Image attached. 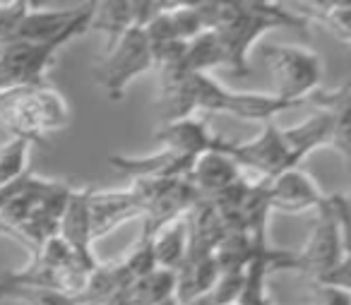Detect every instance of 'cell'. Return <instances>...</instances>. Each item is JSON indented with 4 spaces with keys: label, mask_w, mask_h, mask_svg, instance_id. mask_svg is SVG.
<instances>
[{
    "label": "cell",
    "mask_w": 351,
    "mask_h": 305,
    "mask_svg": "<svg viewBox=\"0 0 351 305\" xmlns=\"http://www.w3.org/2000/svg\"><path fill=\"white\" fill-rule=\"evenodd\" d=\"M339 97V89L335 92H313L306 101H287L274 94L263 92H234L210 77L207 73L197 75H161L159 92V113L161 121H178V118L197 116V111L205 113H229V116L243 118V121L267 123L274 121L277 113L289 108L313 106L317 111L332 108Z\"/></svg>",
    "instance_id": "cell-1"
},
{
    "label": "cell",
    "mask_w": 351,
    "mask_h": 305,
    "mask_svg": "<svg viewBox=\"0 0 351 305\" xmlns=\"http://www.w3.org/2000/svg\"><path fill=\"white\" fill-rule=\"evenodd\" d=\"M349 202L344 195H325L306 245L293 255V269L303 271L315 286L349 289Z\"/></svg>",
    "instance_id": "cell-2"
},
{
    "label": "cell",
    "mask_w": 351,
    "mask_h": 305,
    "mask_svg": "<svg viewBox=\"0 0 351 305\" xmlns=\"http://www.w3.org/2000/svg\"><path fill=\"white\" fill-rule=\"evenodd\" d=\"M269 29H296L301 36H308V22L296 12H289L279 3L263 0H219V17H217L215 34L224 51L226 65L239 77L248 75V51L265 32Z\"/></svg>",
    "instance_id": "cell-3"
},
{
    "label": "cell",
    "mask_w": 351,
    "mask_h": 305,
    "mask_svg": "<svg viewBox=\"0 0 351 305\" xmlns=\"http://www.w3.org/2000/svg\"><path fill=\"white\" fill-rule=\"evenodd\" d=\"M70 123L68 101L51 84H29L0 92V125L29 145H46V132Z\"/></svg>",
    "instance_id": "cell-4"
},
{
    "label": "cell",
    "mask_w": 351,
    "mask_h": 305,
    "mask_svg": "<svg viewBox=\"0 0 351 305\" xmlns=\"http://www.w3.org/2000/svg\"><path fill=\"white\" fill-rule=\"evenodd\" d=\"M152 68L154 65H152V49L147 32L145 27L135 25L123 34V39L108 53L101 56V63L94 70V77L111 101H123L128 84Z\"/></svg>",
    "instance_id": "cell-5"
},
{
    "label": "cell",
    "mask_w": 351,
    "mask_h": 305,
    "mask_svg": "<svg viewBox=\"0 0 351 305\" xmlns=\"http://www.w3.org/2000/svg\"><path fill=\"white\" fill-rule=\"evenodd\" d=\"M265 63L274 77V97L287 101H306L317 92L322 80V60L315 51L298 46H269Z\"/></svg>",
    "instance_id": "cell-6"
},
{
    "label": "cell",
    "mask_w": 351,
    "mask_h": 305,
    "mask_svg": "<svg viewBox=\"0 0 351 305\" xmlns=\"http://www.w3.org/2000/svg\"><path fill=\"white\" fill-rule=\"evenodd\" d=\"M215 151L231 156L239 169L253 171L258 178H274L289 169H298L291 159V151L284 140L282 127L274 121L263 123V132L248 142H229L224 137L217 140Z\"/></svg>",
    "instance_id": "cell-7"
},
{
    "label": "cell",
    "mask_w": 351,
    "mask_h": 305,
    "mask_svg": "<svg viewBox=\"0 0 351 305\" xmlns=\"http://www.w3.org/2000/svg\"><path fill=\"white\" fill-rule=\"evenodd\" d=\"M89 231H92V241L108 236L116 231L121 223L132 221V219H142L145 214V204L137 197L132 188L125 190H94L89 188Z\"/></svg>",
    "instance_id": "cell-8"
},
{
    "label": "cell",
    "mask_w": 351,
    "mask_h": 305,
    "mask_svg": "<svg viewBox=\"0 0 351 305\" xmlns=\"http://www.w3.org/2000/svg\"><path fill=\"white\" fill-rule=\"evenodd\" d=\"M265 180V195H267L269 212H284V214H301V212H315L325 195L320 193L317 183L298 169H289L277 173L274 178Z\"/></svg>",
    "instance_id": "cell-9"
},
{
    "label": "cell",
    "mask_w": 351,
    "mask_h": 305,
    "mask_svg": "<svg viewBox=\"0 0 351 305\" xmlns=\"http://www.w3.org/2000/svg\"><path fill=\"white\" fill-rule=\"evenodd\" d=\"M89 188H75L65 204V212L60 217L58 223V236L63 238V243L70 247V252L75 255L77 265L84 271H92L99 265V260L94 257L92 250V231H89Z\"/></svg>",
    "instance_id": "cell-10"
},
{
    "label": "cell",
    "mask_w": 351,
    "mask_h": 305,
    "mask_svg": "<svg viewBox=\"0 0 351 305\" xmlns=\"http://www.w3.org/2000/svg\"><path fill=\"white\" fill-rule=\"evenodd\" d=\"M217 140H219V135H215L207 121L200 116L161 123V127L154 135V142L161 149L173 151V154L186 156V159H195L202 151H215Z\"/></svg>",
    "instance_id": "cell-11"
},
{
    "label": "cell",
    "mask_w": 351,
    "mask_h": 305,
    "mask_svg": "<svg viewBox=\"0 0 351 305\" xmlns=\"http://www.w3.org/2000/svg\"><path fill=\"white\" fill-rule=\"evenodd\" d=\"M108 164L118 173L128 175L130 180H140V178L171 180V178H186L188 171H191L193 159L178 156L173 151L159 149L154 154H145V156H125V154L108 156Z\"/></svg>",
    "instance_id": "cell-12"
},
{
    "label": "cell",
    "mask_w": 351,
    "mask_h": 305,
    "mask_svg": "<svg viewBox=\"0 0 351 305\" xmlns=\"http://www.w3.org/2000/svg\"><path fill=\"white\" fill-rule=\"evenodd\" d=\"M241 178L243 175H241L236 161L231 156L221 154V151H202L200 156L193 159L191 171L186 175V180L197 190L200 197H212V195L229 188Z\"/></svg>",
    "instance_id": "cell-13"
},
{
    "label": "cell",
    "mask_w": 351,
    "mask_h": 305,
    "mask_svg": "<svg viewBox=\"0 0 351 305\" xmlns=\"http://www.w3.org/2000/svg\"><path fill=\"white\" fill-rule=\"evenodd\" d=\"M188 252L186 257H212L224 238V221L207 199H197L186 214Z\"/></svg>",
    "instance_id": "cell-14"
},
{
    "label": "cell",
    "mask_w": 351,
    "mask_h": 305,
    "mask_svg": "<svg viewBox=\"0 0 351 305\" xmlns=\"http://www.w3.org/2000/svg\"><path fill=\"white\" fill-rule=\"evenodd\" d=\"M219 276L215 255L212 257H186L183 265L176 269V291L173 298L178 305H188L193 300L210 293Z\"/></svg>",
    "instance_id": "cell-15"
},
{
    "label": "cell",
    "mask_w": 351,
    "mask_h": 305,
    "mask_svg": "<svg viewBox=\"0 0 351 305\" xmlns=\"http://www.w3.org/2000/svg\"><path fill=\"white\" fill-rule=\"evenodd\" d=\"M130 27H135V0H113V3H94L89 29H99L106 34L104 53L113 49L123 39ZM101 53V56H104Z\"/></svg>",
    "instance_id": "cell-16"
},
{
    "label": "cell",
    "mask_w": 351,
    "mask_h": 305,
    "mask_svg": "<svg viewBox=\"0 0 351 305\" xmlns=\"http://www.w3.org/2000/svg\"><path fill=\"white\" fill-rule=\"evenodd\" d=\"M293 12L306 22L315 20L335 34L344 46L351 44V5L339 0H325V3H293Z\"/></svg>",
    "instance_id": "cell-17"
},
{
    "label": "cell",
    "mask_w": 351,
    "mask_h": 305,
    "mask_svg": "<svg viewBox=\"0 0 351 305\" xmlns=\"http://www.w3.org/2000/svg\"><path fill=\"white\" fill-rule=\"evenodd\" d=\"M217 65H226V58L219 46V39H217V34L210 29L188 41L178 68L169 70V73H159V75H197V73H207V70L217 68Z\"/></svg>",
    "instance_id": "cell-18"
},
{
    "label": "cell",
    "mask_w": 351,
    "mask_h": 305,
    "mask_svg": "<svg viewBox=\"0 0 351 305\" xmlns=\"http://www.w3.org/2000/svg\"><path fill=\"white\" fill-rule=\"evenodd\" d=\"M188 252V228L186 217L161 226L154 233V265L159 269L176 271L183 265Z\"/></svg>",
    "instance_id": "cell-19"
},
{
    "label": "cell",
    "mask_w": 351,
    "mask_h": 305,
    "mask_svg": "<svg viewBox=\"0 0 351 305\" xmlns=\"http://www.w3.org/2000/svg\"><path fill=\"white\" fill-rule=\"evenodd\" d=\"M176 291V271L152 269L149 274L132 279L128 286V305H156L161 300L173 298Z\"/></svg>",
    "instance_id": "cell-20"
},
{
    "label": "cell",
    "mask_w": 351,
    "mask_h": 305,
    "mask_svg": "<svg viewBox=\"0 0 351 305\" xmlns=\"http://www.w3.org/2000/svg\"><path fill=\"white\" fill-rule=\"evenodd\" d=\"M123 269L130 274V279H140V276L149 274L152 269H156L154 265V233L142 228L137 243L125 252V257L121 260Z\"/></svg>",
    "instance_id": "cell-21"
},
{
    "label": "cell",
    "mask_w": 351,
    "mask_h": 305,
    "mask_svg": "<svg viewBox=\"0 0 351 305\" xmlns=\"http://www.w3.org/2000/svg\"><path fill=\"white\" fill-rule=\"evenodd\" d=\"M27 159H29V142L20 140V137H12L0 149V188L17 180L20 175H25L29 171Z\"/></svg>",
    "instance_id": "cell-22"
},
{
    "label": "cell",
    "mask_w": 351,
    "mask_h": 305,
    "mask_svg": "<svg viewBox=\"0 0 351 305\" xmlns=\"http://www.w3.org/2000/svg\"><path fill=\"white\" fill-rule=\"evenodd\" d=\"M12 298L25 305H77L75 298L51 289H34V286H12L0 284V300Z\"/></svg>",
    "instance_id": "cell-23"
},
{
    "label": "cell",
    "mask_w": 351,
    "mask_h": 305,
    "mask_svg": "<svg viewBox=\"0 0 351 305\" xmlns=\"http://www.w3.org/2000/svg\"><path fill=\"white\" fill-rule=\"evenodd\" d=\"M317 305H351L349 289H337V286H315Z\"/></svg>",
    "instance_id": "cell-24"
},
{
    "label": "cell",
    "mask_w": 351,
    "mask_h": 305,
    "mask_svg": "<svg viewBox=\"0 0 351 305\" xmlns=\"http://www.w3.org/2000/svg\"><path fill=\"white\" fill-rule=\"evenodd\" d=\"M156 305H178V303H176V298H169V300H161V303H156Z\"/></svg>",
    "instance_id": "cell-25"
},
{
    "label": "cell",
    "mask_w": 351,
    "mask_h": 305,
    "mask_svg": "<svg viewBox=\"0 0 351 305\" xmlns=\"http://www.w3.org/2000/svg\"><path fill=\"white\" fill-rule=\"evenodd\" d=\"M234 305H236V303H234Z\"/></svg>",
    "instance_id": "cell-26"
}]
</instances>
